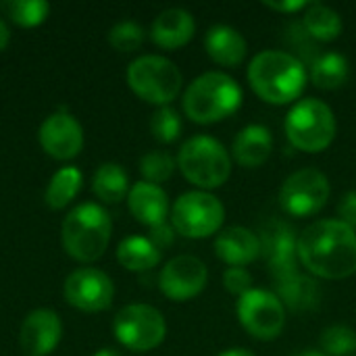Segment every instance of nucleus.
I'll list each match as a JSON object with an SVG mask.
<instances>
[{
    "label": "nucleus",
    "instance_id": "nucleus-1",
    "mask_svg": "<svg viewBox=\"0 0 356 356\" xmlns=\"http://www.w3.org/2000/svg\"><path fill=\"white\" fill-rule=\"evenodd\" d=\"M298 261L319 280L338 282L356 273V229L340 219H319L298 236Z\"/></svg>",
    "mask_w": 356,
    "mask_h": 356
},
{
    "label": "nucleus",
    "instance_id": "nucleus-2",
    "mask_svg": "<svg viewBox=\"0 0 356 356\" xmlns=\"http://www.w3.org/2000/svg\"><path fill=\"white\" fill-rule=\"evenodd\" d=\"M252 92L269 104H290L307 86V69L300 58L284 50H263L248 65Z\"/></svg>",
    "mask_w": 356,
    "mask_h": 356
},
{
    "label": "nucleus",
    "instance_id": "nucleus-3",
    "mask_svg": "<svg viewBox=\"0 0 356 356\" xmlns=\"http://www.w3.org/2000/svg\"><path fill=\"white\" fill-rule=\"evenodd\" d=\"M240 83L223 71H207L198 75L184 92V113L190 121L211 125L227 119L242 106Z\"/></svg>",
    "mask_w": 356,
    "mask_h": 356
},
{
    "label": "nucleus",
    "instance_id": "nucleus-4",
    "mask_svg": "<svg viewBox=\"0 0 356 356\" xmlns=\"http://www.w3.org/2000/svg\"><path fill=\"white\" fill-rule=\"evenodd\" d=\"M113 234L108 211L96 202H81L69 211L60 227V244L69 257L79 263L98 261Z\"/></svg>",
    "mask_w": 356,
    "mask_h": 356
},
{
    "label": "nucleus",
    "instance_id": "nucleus-5",
    "mask_svg": "<svg viewBox=\"0 0 356 356\" xmlns=\"http://www.w3.org/2000/svg\"><path fill=\"white\" fill-rule=\"evenodd\" d=\"M177 167L190 184L209 192L221 188L229 179L232 156L217 138L198 134L181 144Z\"/></svg>",
    "mask_w": 356,
    "mask_h": 356
},
{
    "label": "nucleus",
    "instance_id": "nucleus-6",
    "mask_svg": "<svg viewBox=\"0 0 356 356\" xmlns=\"http://www.w3.org/2000/svg\"><path fill=\"white\" fill-rule=\"evenodd\" d=\"M286 138L302 152H323L336 140L338 123L334 111L319 98H300L286 115Z\"/></svg>",
    "mask_w": 356,
    "mask_h": 356
},
{
    "label": "nucleus",
    "instance_id": "nucleus-7",
    "mask_svg": "<svg viewBox=\"0 0 356 356\" xmlns=\"http://www.w3.org/2000/svg\"><path fill=\"white\" fill-rule=\"evenodd\" d=\"M127 86L144 102L156 106H169L177 98L184 77L177 65L159 54H144L129 63L127 67Z\"/></svg>",
    "mask_w": 356,
    "mask_h": 356
},
{
    "label": "nucleus",
    "instance_id": "nucleus-8",
    "mask_svg": "<svg viewBox=\"0 0 356 356\" xmlns=\"http://www.w3.org/2000/svg\"><path fill=\"white\" fill-rule=\"evenodd\" d=\"M225 221L223 202L204 190H192L181 194L171 209V225L177 234L192 240L211 238L219 234Z\"/></svg>",
    "mask_w": 356,
    "mask_h": 356
},
{
    "label": "nucleus",
    "instance_id": "nucleus-9",
    "mask_svg": "<svg viewBox=\"0 0 356 356\" xmlns=\"http://www.w3.org/2000/svg\"><path fill=\"white\" fill-rule=\"evenodd\" d=\"M236 317L244 332L261 342L280 338L286 327V307L275 292L252 288L236 302Z\"/></svg>",
    "mask_w": 356,
    "mask_h": 356
},
{
    "label": "nucleus",
    "instance_id": "nucleus-10",
    "mask_svg": "<svg viewBox=\"0 0 356 356\" xmlns=\"http://www.w3.org/2000/svg\"><path fill=\"white\" fill-rule=\"evenodd\" d=\"M115 338L121 346L134 353H148L163 344L167 336V323L161 311L150 305H127L113 321Z\"/></svg>",
    "mask_w": 356,
    "mask_h": 356
},
{
    "label": "nucleus",
    "instance_id": "nucleus-11",
    "mask_svg": "<svg viewBox=\"0 0 356 356\" xmlns=\"http://www.w3.org/2000/svg\"><path fill=\"white\" fill-rule=\"evenodd\" d=\"M332 186L323 171L307 167L288 175L280 188V207L286 215L302 219L317 215L330 200Z\"/></svg>",
    "mask_w": 356,
    "mask_h": 356
},
{
    "label": "nucleus",
    "instance_id": "nucleus-12",
    "mask_svg": "<svg viewBox=\"0 0 356 356\" xmlns=\"http://www.w3.org/2000/svg\"><path fill=\"white\" fill-rule=\"evenodd\" d=\"M63 294L71 307L83 313H100L113 305L115 284L104 271L94 267H81L65 280Z\"/></svg>",
    "mask_w": 356,
    "mask_h": 356
},
{
    "label": "nucleus",
    "instance_id": "nucleus-13",
    "mask_svg": "<svg viewBox=\"0 0 356 356\" xmlns=\"http://www.w3.org/2000/svg\"><path fill=\"white\" fill-rule=\"evenodd\" d=\"M209 282L207 265L192 254H179L165 263L159 273V290L173 302L196 298Z\"/></svg>",
    "mask_w": 356,
    "mask_h": 356
},
{
    "label": "nucleus",
    "instance_id": "nucleus-14",
    "mask_svg": "<svg viewBox=\"0 0 356 356\" xmlns=\"http://www.w3.org/2000/svg\"><path fill=\"white\" fill-rule=\"evenodd\" d=\"M261 257L269 273L275 277L300 271L298 265V236L294 227L284 221H269L261 227Z\"/></svg>",
    "mask_w": 356,
    "mask_h": 356
},
{
    "label": "nucleus",
    "instance_id": "nucleus-15",
    "mask_svg": "<svg viewBox=\"0 0 356 356\" xmlns=\"http://www.w3.org/2000/svg\"><path fill=\"white\" fill-rule=\"evenodd\" d=\"M38 138L44 152L58 161L73 159L83 148V127L67 111L48 115L40 125Z\"/></svg>",
    "mask_w": 356,
    "mask_h": 356
},
{
    "label": "nucleus",
    "instance_id": "nucleus-16",
    "mask_svg": "<svg viewBox=\"0 0 356 356\" xmlns=\"http://www.w3.org/2000/svg\"><path fill=\"white\" fill-rule=\"evenodd\" d=\"M63 323L52 309L31 311L19 332V344L25 356H48L60 344Z\"/></svg>",
    "mask_w": 356,
    "mask_h": 356
},
{
    "label": "nucleus",
    "instance_id": "nucleus-17",
    "mask_svg": "<svg viewBox=\"0 0 356 356\" xmlns=\"http://www.w3.org/2000/svg\"><path fill=\"white\" fill-rule=\"evenodd\" d=\"M215 254L229 267H246L261 257V240L252 229L232 225L217 234Z\"/></svg>",
    "mask_w": 356,
    "mask_h": 356
},
{
    "label": "nucleus",
    "instance_id": "nucleus-18",
    "mask_svg": "<svg viewBox=\"0 0 356 356\" xmlns=\"http://www.w3.org/2000/svg\"><path fill=\"white\" fill-rule=\"evenodd\" d=\"M127 207L131 215L146 227H156L161 223H167L171 211L167 192L161 186L148 184L144 179L129 188Z\"/></svg>",
    "mask_w": 356,
    "mask_h": 356
},
{
    "label": "nucleus",
    "instance_id": "nucleus-19",
    "mask_svg": "<svg viewBox=\"0 0 356 356\" xmlns=\"http://www.w3.org/2000/svg\"><path fill=\"white\" fill-rule=\"evenodd\" d=\"M273 152V136L267 125L250 123L238 131L232 144V159L244 169L263 167Z\"/></svg>",
    "mask_w": 356,
    "mask_h": 356
},
{
    "label": "nucleus",
    "instance_id": "nucleus-20",
    "mask_svg": "<svg viewBox=\"0 0 356 356\" xmlns=\"http://www.w3.org/2000/svg\"><path fill=\"white\" fill-rule=\"evenodd\" d=\"M196 31L192 13L186 8H165L156 15L150 27V38L156 46L165 50H177L186 46Z\"/></svg>",
    "mask_w": 356,
    "mask_h": 356
},
{
    "label": "nucleus",
    "instance_id": "nucleus-21",
    "mask_svg": "<svg viewBox=\"0 0 356 356\" xmlns=\"http://www.w3.org/2000/svg\"><path fill=\"white\" fill-rule=\"evenodd\" d=\"M275 296L284 302L286 311L305 313L319 307L321 288L315 277L305 275L300 271L275 277Z\"/></svg>",
    "mask_w": 356,
    "mask_h": 356
},
{
    "label": "nucleus",
    "instance_id": "nucleus-22",
    "mask_svg": "<svg viewBox=\"0 0 356 356\" xmlns=\"http://www.w3.org/2000/svg\"><path fill=\"white\" fill-rule=\"evenodd\" d=\"M204 48H207V54L211 56V60L221 67H238L248 52V44H246L244 35L236 27L223 25V23L213 25L207 31Z\"/></svg>",
    "mask_w": 356,
    "mask_h": 356
},
{
    "label": "nucleus",
    "instance_id": "nucleus-23",
    "mask_svg": "<svg viewBox=\"0 0 356 356\" xmlns=\"http://www.w3.org/2000/svg\"><path fill=\"white\" fill-rule=\"evenodd\" d=\"M117 261L129 271H150L161 263V250L146 236H127L117 246Z\"/></svg>",
    "mask_w": 356,
    "mask_h": 356
},
{
    "label": "nucleus",
    "instance_id": "nucleus-24",
    "mask_svg": "<svg viewBox=\"0 0 356 356\" xmlns=\"http://www.w3.org/2000/svg\"><path fill=\"white\" fill-rule=\"evenodd\" d=\"M302 27L313 40L332 42V40L340 38V33H342V17L336 8H332L327 4L311 2L305 10Z\"/></svg>",
    "mask_w": 356,
    "mask_h": 356
},
{
    "label": "nucleus",
    "instance_id": "nucleus-25",
    "mask_svg": "<svg viewBox=\"0 0 356 356\" xmlns=\"http://www.w3.org/2000/svg\"><path fill=\"white\" fill-rule=\"evenodd\" d=\"M92 190L106 204L121 202L129 194V179L125 169L119 163H102L92 177Z\"/></svg>",
    "mask_w": 356,
    "mask_h": 356
},
{
    "label": "nucleus",
    "instance_id": "nucleus-26",
    "mask_svg": "<svg viewBox=\"0 0 356 356\" xmlns=\"http://www.w3.org/2000/svg\"><path fill=\"white\" fill-rule=\"evenodd\" d=\"M350 75L348 58L340 52H325L311 65V81L319 90H338Z\"/></svg>",
    "mask_w": 356,
    "mask_h": 356
},
{
    "label": "nucleus",
    "instance_id": "nucleus-27",
    "mask_svg": "<svg viewBox=\"0 0 356 356\" xmlns=\"http://www.w3.org/2000/svg\"><path fill=\"white\" fill-rule=\"evenodd\" d=\"M81 181H83V175L81 171L75 167V165H69V167H60L48 188H46V204L54 211L58 209H65L81 190Z\"/></svg>",
    "mask_w": 356,
    "mask_h": 356
},
{
    "label": "nucleus",
    "instance_id": "nucleus-28",
    "mask_svg": "<svg viewBox=\"0 0 356 356\" xmlns=\"http://www.w3.org/2000/svg\"><path fill=\"white\" fill-rule=\"evenodd\" d=\"M0 8L21 27H35L50 15V4L46 0H4Z\"/></svg>",
    "mask_w": 356,
    "mask_h": 356
},
{
    "label": "nucleus",
    "instance_id": "nucleus-29",
    "mask_svg": "<svg viewBox=\"0 0 356 356\" xmlns=\"http://www.w3.org/2000/svg\"><path fill=\"white\" fill-rule=\"evenodd\" d=\"M319 346L327 356H353L356 353V332L348 325H330L321 332Z\"/></svg>",
    "mask_w": 356,
    "mask_h": 356
},
{
    "label": "nucleus",
    "instance_id": "nucleus-30",
    "mask_svg": "<svg viewBox=\"0 0 356 356\" xmlns=\"http://www.w3.org/2000/svg\"><path fill=\"white\" fill-rule=\"evenodd\" d=\"M175 167H177V161L169 152H163V150L146 152L140 159V173L144 175V181L156 184V186L167 181L173 175Z\"/></svg>",
    "mask_w": 356,
    "mask_h": 356
},
{
    "label": "nucleus",
    "instance_id": "nucleus-31",
    "mask_svg": "<svg viewBox=\"0 0 356 356\" xmlns=\"http://www.w3.org/2000/svg\"><path fill=\"white\" fill-rule=\"evenodd\" d=\"M181 117L175 108L171 106H159L154 113H152V119H150V131L152 136L163 142V144H171L175 142L179 136H181Z\"/></svg>",
    "mask_w": 356,
    "mask_h": 356
},
{
    "label": "nucleus",
    "instance_id": "nucleus-32",
    "mask_svg": "<svg viewBox=\"0 0 356 356\" xmlns=\"http://www.w3.org/2000/svg\"><path fill=\"white\" fill-rule=\"evenodd\" d=\"M146 33H144V27L131 19H125V21H119L111 27L108 31V44L119 50V52H131V50H138L144 42Z\"/></svg>",
    "mask_w": 356,
    "mask_h": 356
},
{
    "label": "nucleus",
    "instance_id": "nucleus-33",
    "mask_svg": "<svg viewBox=\"0 0 356 356\" xmlns=\"http://www.w3.org/2000/svg\"><path fill=\"white\" fill-rule=\"evenodd\" d=\"M223 286L234 296H244L252 290V275L246 267H227L223 273Z\"/></svg>",
    "mask_w": 356,
    "mask_h": 356
},
{
    "label": "nucleus",
    "instance_id": "nucleus-34",
    "mask_svg": "<svg viewBox=\"0 0 356 356\" xmlns=\"http://www.w3.org/2000/svg\"><path fill=\"white\" fill-rule=\"evenodd\" d=\"M175 229H173V225H169V223H161V225H156V227H150V242L159 248V250H165V248H169L173 242H175Z\"/></svg>",
    "mask_w": 356,
    "mask_h": 356
},
{
    "label": "nucleus",
    "instance_id": "nucleus-35",
    "mask_svg": "<svg viewBox=\"0 0 356 356\" xmlns=\"http://www.w3.org/2000/svg\"><path fill=\"white\" fill-rule=\"evenodd\" d=\"M338 215L340 221H344L346 225H350L353 229L356 227V190H350L342 196V200L338 202Z\"/></svg>",
    "mask_w": 356,
    "mask_h": 356
},
{
    "label": "nucleus",
    "instance_id": "nucleus-36",
    "mask_svg": "<svg viewBox=\"0 0 356 356\" xmlns=\"http://www.w3.org/2000/svg\"><path fill=\"white\" fill-rule=\"evenodd\" d=\"M309 4H311V2H307V0H284V2L265 0V6H267V8H271V10H275V13H288V15L298 13V10H307Z\"/></svg>",
    "mask_w": 356,
    "mask_h": 356
},
{
    "label": "nucleus",
    "instance_id": "nucleus-37",
    "mask_svg": "<svg viewBox=\"0 0 356 356\" xmlns=\"http://www.w3.org/2000/svg\"><path fill=\"white\" fill-rule=\"evenodd\" d=\"M8 42H10V31H8L6 23L0 19V50H4L8 46Z\"/></svg>",
    "mask_w": 356,
    "mask_h": 356
},
{
    "label": "nucleus",
    "instance_id": "nucleus-38",
    "mask_svg": "<svg viewBox=\"0 0 356 356\" xmlns=\"http://www.w3.org/2000/svg\"><path fill=\"white\" fill-rule=\"evenodd\" d=\"M217 356H257L252 350H248V348H227V350H223V353H219Z\"/></svg>",
    "mask_w": 356,
    "mask_h": 356
},
{
    "label": "nucleus",
    "instance_id": "nucleus-39",
    "mask_svg": "<svg viewBox=\"0 0 356 356\" xmlns=\"http://www.w3.org/2000/svg\"><path fill=\"white\" fill-rule=\"evenodd\" d=\"M92 356H121L115 348H100L98 353H94Z\"/></svg>",
    "mask_w": 356,
    "mask_h": 356
},
{
    "label": "nucleus",
    "instance_id": "nucleus-40",
    "mask_svg": "<svg viewBox=\"0 0 356 356\" xmlns=\"http://www.w3.org/2000/svg\"><path fill=\"white\" fill-rule=\"evenodd\" d=\"M294 356H327V355H323L321 350H305V353H298V355H294Z\"/></svg>",
    "mask_w": 356,
    "mask_h": 356
}]
</instances>
